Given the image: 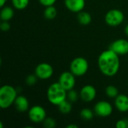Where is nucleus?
Masks as SVG:
<instances>
[{"label": "nucleus", "mask_w": 128, "mask_h": 128, "mask_svg": "<svg viewBox=\"0 0 128 128\" xmlns=\"http://www.w3.org/2000/svg\"><path fill=\"white\" fill-rule=\"evenodd\" d=\"M100 72L109 77L114 76L120 68V58L118 54L109 49L100 53L98 60Z\"/></svg>", "instance_id": "1"}, {"label": "nucleus", "mask_w": 128, "mask_h": 128, "mask_svg": "<svg viewBox=\"0 0 128 128\" xmlns=\"http://www.w3.org/2000/svg\"><path fill=\"white\" fill-rule=\"evenodd\" d=\"M67 91L58 82L51 84L46 92V97L49 102L53 105L58 106L67 98Z\"/></svg>", "instance_id": "2"}, {"label": "nucleus", "mask_w": 128, "mask_h": 128, "mask_svg": "<svg viewBox=\"0 0 128 128\" xmlns=\"http://www.w3.org/2000/svg\"><path fill=\"white\" fill-rule=\"evenodd\" d=\"M17 92L14 87L10 85L2 86L0 88V107L8 109L12 104L17 97Z\"/></svg>", "instance_id": "3"}, {"label": "nucleus", "mask_w": 128, "mask_h": 128, "mask_svg": "<svg viewBox=\"0 0 128 128\" xmlns=\"http://www.w3.org/2000/svg\"><path fill=\"white\" fill-rule=\"evenodd\" d=\"M88 62L83 57L75 58L70 64V71L76 76H84L88 70Z\"/></svg>", "instance_id": "4"}, {"label": "nucleus", "mask_w": 128, "mask_h": 128, "mask_svg": "<svg viewBox=\"0 0 128 128\" xmlns=\"http://www.w3.org/2000/svg\"><path fill=\"white\" fill-rule=\"evenodd\" d=\"M124 20V15L122 11L118 9H112L109 10L105 15L106 23L112 27H116L121 25Z\"/></svg>", "instance_id": "5"}, {"label": "nucleus", "mask_w": 128, "mask_h": 128, "mask_svg": "<svg viewBox=\"0 0 128 128\" xmlns=\"http://www.w3.org/2000/svg\"><path fill=\"white\" fill-rule=\"evenodd\" d=\"M28 114L30 121L36 124L44 122V121L46 118V112L45 109L39 105L32 106L28 110Z\"/></svg>", "instance_id": "6"}, {"label": "nucleus", "mask_w": 128, "mask_h": 128, "mask_svg": "<svg viewBox=\"0 0 128 128\" xmlns=\"http://www.w3.org/2000/svg\"><path fill=\"white\" fill-rule=\"evenodd\" d=\"M54 73L53 68L51 64L43 62L39 64L34 70V74L37 76L38 79L40 80H48L50 79Z\"/></svg>", "instance_id": "7"}, {"label": "nucleus", "mask_w": 128, "mask_h": 128, "mask_svg": "<svg viewBox=\"0 0 128 128\" xmlns=\"http://www.w3.org/2000/svg\"><path fill=\"white\" fill-rule=\"evenodd\" d=\"M75 76H76L70 71H64L60 75L58 78V82L67 92L70 91L75 86Z\"/></svg>", "instance_id": "8"}, {"label": "nucleus", "mask_w": 128, "mask_h": 128, "mask_svg": "<svg viewBox=\"0 0 128 128\" xmlns=\"http://www.w3.org/2000/svg\"><path fill=\"white\" fill-rule=\"evenodd\" d=\"M94 110L97 116L100 117L106 118L110 116L112 113L113 109L110 103L105 100H101L96 104Z\"/></svg>", "instance_id": "9"}, {"label": "nucleus", "mask_w": 128, "mask_h": 128, "mask_svg": "<svg viewBox=\"0 0 128 128\" xmlns=\"http://www.w3.org/2000/svg\"><path fill=\"white\" fill-rule=\"evenodd\" d=\"M110 49L118 56H123L128 53V40L125 39H118L112 42Z\"/></svg>", "instance_id": "10"}, {"label": "nucleus", "mask_w": 128, "mask_h": 128, "mask_svg": "<svg viewBox=\"0 0 128 128\" xmlns=\"http://www.w3.org/2000/svg\"><path fill=\"white\" fill-rule=\"evenodd\" d=\"M97 95L96 88L92 85H86L83 86L80 92V97L82 100L85 102H91L94 100Z\"/></svg>", "instance_id": "11"}, {"label": "nucleus", "mask_w": 128, "mask_h": 128, "mask_svg": "<svg viewBox=\"0 0 128 128\" xmlns=\"http://www.w3.org/2000/svg\"><path fill=\"white\" fill-rule=\"evenodd\" d=\"M66 8L71 12L79 13L83 10L86 6L85 0H64Z\"/></svg>", "instance_id": "12"}, {"label": "nucleus", "mask_w": 128, "mask_h": 128, "mask_svg": "<svg viewBox=\"0 0 128 128\" xmlns=\"http://www.w3.org/2000/svg\"><path fill=\"white\" fill-rule=\"evenodd\" d=\"M14 104L16 110L20 112H25L29 110V102L28 99L23 95L17 96Z\"/></svg>", "instance_id": "13"}, {"label": "nucleus", "mask_w": 128, "mask_h": 128, "mask_svg": "<svg viewBox=\"0 0 128 128\" xmlns=\"http://www.w3.org/2000/svg\"><path fill=\"white\" fill-rule=\"evenodd\" d=\"M115 106L121 112L128 111V96L125 94H118L115 98Z\"/></svg>", "instance_id": "14"}, {"label": "nucleus", "mask_w": 128, "mask_h": 128, "mask_svg": "<svg viewBox=\"0 0 128 128\" xmlns=\"http://www.w3.org/2000/svg\"><path fill=\"white\" fill-rule=\"evenodd\" d=\"M14 11L11 7L4 6L0 12V17L2 21H9L14 16Z\"/></svg>", "instance_id": "15"}, {"label": "nucleus", "mask_w": 128, "mask_h": 128, "mask_svg": "<svg viewBox=\"0 0 128 128\" xmlns=\"http://www.w3.org/2000/svg\"><path fill=\"white\" fill-rule=\"evenodd\" d=\"M77 20L81 25L87 26V25L90 24L92 22V16L89 13L82 10L78 13Z\"/></svg>", "instance_id": "16"}, {"label": "nucleus", "mask_w": 128, "mask_h": 128, "mask_svg": "<svg viewBox=\"0 0 128 128\" xmlns=\"http://www.w3.org/2000/svg\"><path fill=\"white\" fill-rule=\"evenodd\" d=\"M44 17L47 20H53L57 16V10L53 5L46 7L44 12Z\"/></svg>", "instance_id": "17"}, {"label": "nucleus", "mask_w": 128, "mask_h": 128, "mask_svg": "<svg viewBox=\"0 0 128 128\" xmlns=\"http://www.w3.org/2000/svg\"><path fill=\"white\" fill-rule=\"evenodd\" d=\"M58 110L63 114H68V113L70 112L71 110H72L71 102L70 100H67L62 102L58 106Z\"/></svg>", "instance_id": "18"}, {"label": "nucleus", "mask_w": 128, "mask_h": 128, "mask_svg": "<svg viewBox=\"0 0 128 128\" xmlns=\"http://www.w3.org/2000/svg\"><path fill=\"white\" fill-rule=\"evenodd\" d=\"M14 8L19 10H24L29 4V0H11Z\"/></svg>", "instance_id": "19"}, {"label": "nucleus", "mask_w": 128, "mask_h": 128, "mask_svg": "<svg viewBox=\"0 0 128 128\" xmlns=\"http://www.w3.org/2000/svg\"><path fill=\"white\" fill-rule=\"evenodd\" d=\"M106 94L107 97L110 98H116L118 95V88L114 86H108L106 88L105 90Z\"/></svg>", "instance_id": "20"}, {"label": "nucleus", "mask_w": 128, "mask_h": 128, "mask_svg": "<svg viewBox=\"0 0 128 128\" xmlns=\"http://www.w3.org/2000/svg\"><path fill=\"white\" fill-rule=\"evenodd\" d=\"M80 116L82 119L88 121L93 118L94 117V113L92 110H91L88 108H84L81 110L80 112Z\"/></svg>", "instance_id": "21"}, {"label": "nucleus", "mask_w": 128, "mask_h": 128, "mask_svg": "<svg viewBox=\"0 0 128 128\" xmlns=\"http://www.w3.org/2000/svg\"><path fill=\"white\" fill-rule=\"evenodd\" d=\"M67 98H68V100H70V102H75L78 99V94H77L76 91L74 90V88H73L70 91H68Z\"/></svg>", "instance_id": "22"}, {"label": "nucleus", "mask_w": 128, "mask_h": 128, "mask_svg": "<svg viewBox=\"0 0 128 128\" xmlns=\"http://www.w3.org/2000/svg\"><path fill=\"white\" fill-rule=\"evenodd\" d=\"M38 78L37 77V76L35 74H32V75H28L27 77H26V84L29 86H34L36 82H37V80Z\"/></svg>", "instance_id": "23"}, {"label": "nucleus", "mask_w": 128, "mask_h": 128, "mask_svg": "<svg viewBox=\"0 0 128 128\" xmlns=\"http://www.w3.org/2000/svg\"><path fill=\"white\" fill-rule=\"evenodd\" d=\"M44 125L46 128H53L56 127V121L52 118H46L44 121Z\"/></svg>", "instance_id": "24"}, {"label": "nucleus", "mask_w": 128, "mask_h": 128, "mask_svg": "<svg viewBox=\"0 0 128 128\" xmlns=\"http://www.w3.org/2000/svg\"><path fill=\"white\" fill-rule=\"evenodd\" d=\"M116 126L117 128H128V121L126 119H120L116 122Z\"/></svg>", "instance_id": "25"}, {"label": "nucleus", "mask_w": 128, "mask_h": 128, "mask_svg": "<svg viewBox=\"0 0 128 128\" xmlns=\"http://www.w3.org/2000/svg\"><path fill=\"white\" fill-rule=\"evenodd\" d=\"M38 1L40 4L44 5V7H48V6L53 5L57 0H38Z\"/></svg>", "instance_id": "26"}, {"label": "nucleus", "mask_w": 128, "mask_h": 128, "mask_svg": "<svg viewBox=\"0 0 128 128\" xmlns=\"http://www.w3.org/2000/svg\"><path fill=\"white\" fill-rule=\"evenodd\" d=\"M10 28V24L8 23V21H2L0 25V28L4 32H8Z\"/></svg>", "instance_id": "27"}, {"label": "nucleus", "mask_w": 128, "mask_h": 128, "mask_svg": "<svg viewBox=\"0 0 128 128\" xmlns=\"http://www.w3.org/2000/svg\"><path fill=\"white\" fill-rule=\"evenodd\" d=\"M7 2V0H0V6L1 8H3Z\"/></svg>", "instance_id": "28"}, {"label": "nucleus", "mask_w": 128, "mask_h": 128, "mask_svg": "<svg viewBox=\"0 0 128 128\" xmlns=\"http://www.w3.org/2000/svg\"><path fill=\"white\" fill-rule=\"evenodd\" d=\"M78 126L76 125V124H70L68 126H67V128H77Z\"/></svg>", "instance_id": "29"}, {"label": "nucleus", "mask_w": 128, "mask_h": 128, "mask_svg": "<svg viewBox=\"0 0 128 128\" xmlns=\"http://www.w3.org/2000/svg\"><path fill=\"white\" fill-rule=\"evenodd\" d=\"M124 32H125V34H127V36L128 37V24L126 26V27L124 28Z\"/></svg>", "instance_id": "30"}, {"label": "nucleus", "mask_w": 128, "mask_h": 128, "mask_svg": "<svg viewBox=\"0 0 128 128\" xmlns=\"http://www.w3.org/2000/svg\"><path fill=\"white\" fill-rule=\"evenodd\" d=\"M3 128V125H2V122H0V128Z\"/></svg>", "instance_id": "31"}]
</instances>
